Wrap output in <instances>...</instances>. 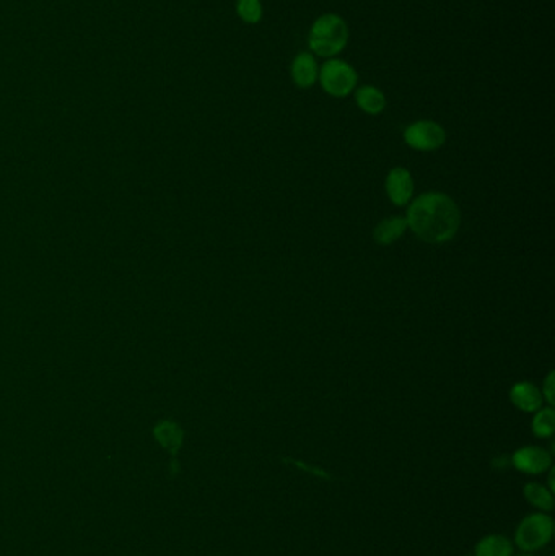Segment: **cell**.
<instances>
[{
	"label": "cell",
	"instance_id": "6da1fadb",
	"mask_svg": "<svg viewBox=\"0 0 555 556\" xmlns=\"http://www.w3.org/2000/svg\"><path fill=\"white\" fill-rule=\"evenodd\" d=\"M406 222L408 228L422 241L442 244L458 233L461 213L452 197L440 192H428L412 202Z\"/></svg>",
	"mask_w": 555,
	"mask_h": 556
},
{
	"label": "cell",
	"instance_id": "7a4b0ae2",
	"mask_svg": "<svg viewBox=\"0 0 555 556\" xmlns=\"http://www.w3.org/2000/svg\"><path fill=\"white\" fill-rule=\"evenodd\" d=\"M348 27L346 20L336 13H324L316 18L308 33V46L316 56L332 59L348 46Z\"/></svg>",
	"mask_w": 555,
	"mask_h": 556
},
{
	"label": "cell",
	"instance_id": "3957f363",
	"mask_svg": "<svg viewBox=\"0 0 555 556\" xmlns=\"http://www.w3.org/2000/svg\"><path fill=\"white\" fill-rule=\"evenodd\" d=\"M554 537V519L547 513L528 514L521 519L516 532L515 543L524 553L538 552L546 547Z\"/></svg>",
	"mask_w": 555,
	"mask_h": 556
},
{
	"label": "cell",
	"instance_id": "277c9868",
	"mask_svg": "<svg viewBox=\"0 0 555 556\" xmlns=\"http://www.w3.org/2000/svg\"><path fill=\"white\" fill-rule=\"evenodd\" d=\"M318 80L322 90L334 98L350 95L357 87V72L348 62L332 57L322 64Z\"/></svg>",
	"mask_w": 555,
	"mask_h": 556
},
{
	"label": "cell",
	"instance_id": "5b68a950",
	"mask_svg": "<svg viewBox=\"0 0 555 556\" xmlns=\"http://www.w3.org/2000/svg\"><path fill=\"white\" fill-rule=\"evenodd\" d=\"M404 140L409 147L418 152H434L445 143L446 134L442 126L436 122L417 121L406 129Z\"/></svg>",
	"mask_w": 555,
	"mask_h": 556
},
{
	"label": "cell",
	"instance_id": "8992f818",
	"mask_svg": "<svg viewBox=\"0 0 555 556\" xmlns=\"http://www.w3.org/2000/svg\"><path fill=\"white\" fill-rule=\"evenodd\" d=\"M512 464L526 475H541L552 467V456L539 446H524L513 454Z\"/></svg>",
	"mask_w": 555,
	"mask_h": 556
},
{
	"label": "cell",
	"instance_id": "52a82bcc",
	"mask_svg": "<svg viewBox=\"0 0 555 556\" xmlns=\"http://www.w3.org/2000/svg\"><path fill=\"white\" fill-rule=\"evenodd\" d=\"M386 192L394 205L402 207L409 204L414 194V179L404 168H394L386 179Z\"/></svg>",
	"mask_w": 555,
	"mask_h": 556
},
{
	"label": "cell",
	"instance_id": "ba28073f",
	"mask_svg": "<svg viewBox=\"0 0 555 556\" xmlns=\"http://www.w3.org/2000/svg\"><path fill=\"white\" fill-rule=\"evenodd\" d=\"M292 80L298 88H310L318 82L320 67L314 56L310 53H300L292 62Z\"/></svg>",
	"mask_w": 555,
	"mask_h": 556
},
{
	"label": "cell",
	"instance_id": "9c48e42d",
	"mask_svg": "<svg viewBox=\"0 0 555 556\" xmlns=\"http://www.w3.org/2000/svg\"><path fill=\"white\" fill-rule=\"evenodd\" d=\"M510 399L513 405L523 412H538L544 404L542 392L531 383L515 384L510 391Z\"/></svg>",
	"mask_w": 555,
	"mask_h": 556
},
{
	"label": "cell",
	"instance_id": "30bf717a",
	"mask_svg": "<svg viewBox=\"0 0 555 556\" xmlns=\"http://www.w3.org/2000/svg\"><path fill=\"white\" fill-rule=\"evenodd\" d=\"M154 436H155L156 441L173 456H176L178 451L181 449L184 431H182L181 426L176 425L174 421H170V420L160 421L154 428Z\"/></svg>",
	"mask_w": 555,
	"mask_h": 556
},
{
	"label": "cell",
	"instance_id": "8fae6325",
	"mask_svg": "<svg viewBox=\"0 0 555 556\" xmlns=\"http://www.w3.org/2000/svg\"><path fill=\"white\" fill-rule=\"evenodd\" d=\"M408 230V222L406 218L391 217L383 220L374 228V241L382 246H390L401 239Z\"/></svg>",
	"mask_w": 555,
	"mask_h": 556
},
{
	"label": "cell",
	"instance_id": "7c38bea8",
	"mask_svg": "<svg viewBox=\"0 0 555 556\" xmlns=\"http://www.w3.org/2000/svg\"><path fill=\"white\" fill-rule=\"evenodd\" d=\"M513 553L515 545L512 540L498 534H492L479 540L474 550V556H513Z\"/></svg>",
	"mask_w": 555,
	"mask_h": 556
},
{
	"label": "cell",
	"instance_id": "4fadbf2b",
	"mask_svg": "<svg viewBox=\"0 0 555 556\" xmlns=\"http://www.w3.org/2000/svg\"><path fill=\"white\" fill-rule=\"evenodd\" d=\"M523 496L533 508L538 509L539 513H551L554 509V493L541 483H536V482L526 483L523 487Z\"/></svg>",
	"mask_w": 555,
	"mask_h": 556
},
{
	"label": "cell",
	"instance_id": "5bb4252c",
	"mask_svg": "<svg viewBox=\"0 0 555 556\" xmlns=\"http://www.w3.org/2000/svg\"><path fill=\"white\" fill-rule=\"evenodd\" d=\"M356 101L358 108L366 114H382L386 108V96L383 95L382 90L372 85H365L356 91Z\"/></svg>",
	"mask_w": 555,
	"mask_h": 556
},
{
	"label": "cell",
	"instance_id": "9a60e30c",
	"mask_svg": "<svg viewBox=\"0 0 555 556\" xmlns=\"http://www.w3.org/2000/svg\"><path fill=\"white\" fill-rule=\"evenodd\" d=\"M555 412L552 407L539 409L533 420V433L538 438H551L554 435Z\"/></svg>",
	"mask_w": 555,
	"mask_h": 556
},
{
	"label": "cell",
	"instance_id": "2e32d148",
	"mask_svg": "<svg viewBox=\"0 0 555 556\" xmlns=\"http://www.w3.org/2000/svg\"><path fill=\"white\" fill-rule=\"evenodd\" d=\"M262 12L260 0H236V13L248 25L260 23Z\"/></svg>",
	"mask_w": 555,
	"mask_h": 556
},
{
	"label": "cell",
	"instance_id": "e0dca14e",
	"mask_svg": "<svg viewBox=\"0 0 555 556\" xmlns=\"http://www.w3.org/2000/svg\"><path fill=\"white\" fill-rule=\"evenodd\" d=\"M554 373L549 374L544 381V387H542V397L551 404V407L554 405Z\"/></svg>",
	"mask_w": 555,
	"mask_h": 556
},
{
	"label": "cell",
	"instance_id": "ac0fdd59",
	"mask_svg": "<svg viewBox=\"0 0 555 556\" xmlns=\"http://www.w3.org/2000/svg\"><path fill=\"white\" fill-rule=\"evenodd\" d=\"M513 556H534V555H531V553H524V552H523L521 555H513Z\"/></svg>",
	"mask_w": 555,
	"mask_h": 556
}]
</instances>
